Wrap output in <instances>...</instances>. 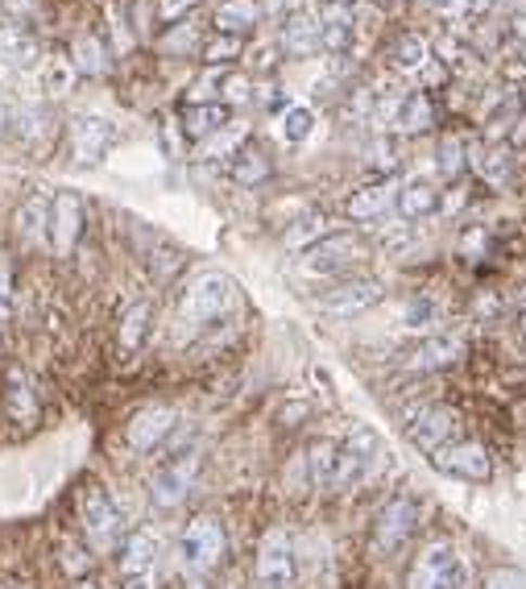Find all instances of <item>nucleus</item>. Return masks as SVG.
<instances>
[{
    "label": "nucleus",
    "instance_id": "1",
    "mask_svg": "<svg viewBox=\"0 0 526 589\" xmlns=\"http://www.w3.org/2000/svg\"><path fill=\"white\" fill-rule=\"evenodd\" d=\"M407 589H469V565L457 552V543H427L407 573Z\"/></svg>",
    "mask_w": 526,
    "mask_h": 589
},
{
    "label": "nucleus",
    "instance_id": "2",
    "mask_svg": "<svg viewBox=\"0 0 526 589\" xmlns=\"http://www.w3.org/2000/svg\"><path fill=\"white\" fill-rule=\"evenodd\" d=\"M224 552H229V536H224L220 518L211 515L191 518L183 527V536H179V561L195 577H207L211 568L224 561Z\"/></svg>",
    "mask_w": 526,
    "mask_h": 589
},
{
    "label": "nucleus",
    "instance_id": "3",
    "mask_svg": "<svg viewBox=\"0 0 526 589\" xmlns=\"http://www.w3.org/2000/svg\"><path fill=\"white\" fill-rule=\"evenodd\" d=\"M232 299H236V283H232L224 270H200L187 283L179 311H183V320H191V324H211V320H220L229 311Z\"/></svg>",
    "mask_w": 526,
    "mask_h": 589
},
{
    "label": "nucleus",
    "instance_id": "4",
    "mask_svg": "<svg viewBox=\"0 0 526 589\" xmlns=\"http://www.w3.org/2000/svg\"><path fill=\"white\" fill-rule=\"evenodd\" d=\"M79 511H84L88 543H92L95 552H113L116 543H120V536H125V515H120V507H116L95 482H88L84 495H79Z\"/></svg>",
    "mask_w": 526,
    "mask_h": 589
},
{
    "label": "nucleus",
    "instance_id": "5",
    "mask_svg": "<svg viewBox=\"0 0 526 589\" xmlns=\"http://www.w3.org/2000/svg\"><path fill=\"white\" fill-rule=\"evenodd\" d=\"M200 465H204V452H200V448H183V452H175V457L154 473V482H150V498H154V507H162V511L179 507V502L191 495V486H195V477H200Z\"/></svg>",
    "mask_w": 526,
    "mask_h": 589
},
{
    "label": "nucleus",
    "instance_id": "6",
    "mask_svg": "<svg viewBox=\"0 0 526 589\" xmlns=\"http://www.w3.org/2000/svg\"><path fill=\"white\" fill-rule=\"evenodd\" d=\"M414 527H419V502L407 495H394L386 507L377 511V518H373L369 543H373L377 556H389V552H398L402 543L411 540Z\"/></svg>",
    "mask_w": 526,
    "mask_h": 589
},
{
    "label": "nucleus",
    "instance_id": "7",
    "mask_svg": "<svg viewBox=\"0 0 526 589\" xmlns=\"http://www.w3.org/2000/svg\"><path fill=\"white\" fill-rule=\"evenodd\" d=\"M432 465L448 477H460V482H489L493 477V461H489V448L477 445V440H448L432 452Z\"/></svg>",
    "mask_w": 526,
    "mask_h": 589
},
{
    "label": "nucleus",
    "instance_id": "8",
    "mask_svg": "<svg viewBox=\"0 0 526 589\" xmlns=\"http://www.w3.org/2000/svg\"><path fill=\"white\" fill-rule=\"evenodd\" d=\"M373 457H377V436H373V427H352L341 445H336L332 486H336V490H352V486L369 473Z\"/></svg>",
    "mask_w": 526,
    "mask_h": 589
},
{
    "label": "nucleus",
    "instance_id": "9",
    "mask_svg": "<svg viewBox=\"0 0 526 589\" xmlns=\"http://www.w3.org/2000/svg\"><path fill=\"white\" fill-rule=\"evenodd\" d=\"M253 573L257 581L270 589H282L295 581V543L286 532H266L261 543H257V561H253Z\"/></svg>",
    "mask_w": 526,
    "mask_h": 589
},
{
    "label": "nucleus",
    "instance_id": "10",
    "mask_svg": "<svg viewBox=\"0 0 526 589\" xmlns=\"http://www.w3.org/2000/svg\"><path fill=\"white\" fill-rule=\"evenodd\" d=\"M377 299H382V283L377 279H341L336 286H328L316 304H320V311L336 316V320H352V316L369 311Z\"/></svg>",
    "mask_w": 526,
    "mask_h": 589
},
{
    "label": "nucleus",
    "instance_id": "11",
    "mask_svg": "<svg viewBox=\"0 0 526 589\" xmlns=\"http://www.w3.org/2000/svg\"><path fill=\"white\" fill-rule=\"evenodd\" d=\"M79 233H84V200L75 191H59L50 200V229H47L50 249L59 258H67L70 249L79 245Z\"/></svg>",
    "mask_w": 526,
    "mask_h": 589
},
{
    "label": "nucleus",
    "instance_id": "12",
    "mask_svg": "<svg viewBox=\"0 0 526 589\" xmlns=\"http://www.w3.org/2000/svg\"><path fill=\"white\" fill-rule=\"evenodd\" d=\"M361 258H365V245L348 233H328L311 249H303V266L311 274H336V270H348L352 261Z\"/></svg>",
    "mask_w": 526,
    "mask_h": 589
},
{
    "label": "nucleus",
    "instance_id": "13",
    "mask_svg": "<svg viewBox=\"0 0 526 589\" xmlns=\"http://www.w3.org/2000/svg\"><path fill=\"white\" fill-rule=\"evenodd\" d=\"M407 440L432 457L439 445L457 440V411H448V407H419L407 420Z\"/></svg>",
    "mask_w": 526,
    "mask_h": 589
},
{
    "label": "nucleus",
    "instance_id": "14",
    "mask_svg": "<svg viewBox=\"0 0 526 589\" xmlns=\"http://www.w3.org/2000/svg\"><path fill=\"white\" fill-rule=\"evenodd\" d=\"M113 145V125L104 117H75L70 120V154L79 166H95Z\"/></svg>",
    "mask_w": 526,
    "mask_h": 589
},
{
    "label": "nucleus",
    "instance_id": "15",
    "mask_svg": "<svg viewBox=\"0 0 526 589\" xmlns=\"http://www.w3.org/2000/svg\"><path fill=\"white\" fill-rule=\"evenodd\" d=\"M175 424H179V415L170 407H141L138 415L129 420V427H125V440L138 452H154L175 432Z\"/></svg>",
    "mask_w": 526,
    "mask_h": 589
},
{
    "label": "nucleus",
    "instance_id": "16",
    "mask_svg": "<svg viewBox=\"0 0 526 589\" xmlns=\"http://www.w3.org/2000/svg\"><path fill=\"white\" fill-rule=\"evenodd\" d=\"M229 120L232 108L224 100H191L183 108V117H179V129H183V138H191V142H207L220 129H229Z\"/></svg>",
    "mask_w": 526,
    "mask_h": 589
},
{
    "label": "nucleus",
    "instance_id": "17",
    "mask_svg": "<svg viewBox=\"0 0 526 589\" xmlns=\"http://www.w3.org/2000/svg\"><path fill=\"white\" fill-rule=\"evenodd\" d=\"M278 47L282 54H291V59H311V54H320V17H311V13H286L282 25H278Z\"/></svg>",
    "mask_w": 526,
    "mask_h": 589
},
{
    "label": "nucleus",
    "instance_id": "18",
    "mask_svg": "<svg viewBox=\"0 0 526 589\" xmlns=\"http://www.w3.org/2000/svg\"><path fill=\"white\" fill-rule=\"evenodd\" d=\"M394 195H398V179H373L369 188H357L344 200V216L357 220V225H373V220L386 216Z\"/></svg>",
    "mask_w": 526,
    "mask_h": 589
},
{
    "label": "nucleus",
    "instance_id": "19",
    "mask_svg": "<svg viewBox=\"0 0 526 589\" xmlns=\"http://www.w3.org/2000/svg\"><path fill=\"white\" fill-rule=\"evenodd\" d=\"M460 354H464V341L460 336H423L419 345L411 349L407 357V370L411 374H435V370H448V366H457Z\"/></svg>",
    "mask_w": 526,
    "mask_h": 589
},
{
    "label": "nucleus",
    "instance_id": "20",
    "mask_svg": "<svg viewBox=\"0 0 526 589\" xmlns=\"http://www.w3.org/2000/svg\"><path fill=\"white\" fill-rule=\"evenodd\" d=\"M158 536L150 532V527H138V532H129L125 540H120V556H116V565L125 577H141V573H150L154 561H158Z\"/></svg>",
    "mask_w": 526,
    "mask_h": 589
},
{
    "label": "nucleus",
    "instance_id": "21",
    "mask_svg": "<svg viewBox=\"0 0 526 589\" xmlns=\"http://www.w3.org/2000/svg\"><path fill=\"white\" fill-rule=\"evenodd\" d=\"M394 208H398V216H402L407 225L427 220V216L439 213V188H432L427 179H411V183H402V188H398Z\"/></svg>",
    "mask_w": 526,
    "mask_h": 589
},
{
    "label": "nucleus",
    "instance_id": "22",
    "mask_svg": "<svg viewBox=\"0 0 526 589\" xmlns=\"http://www.w3.org/2000/svg\"><path fill=\"white\" fill-rule=\"evenodd\" d=\"M229 175L236 188H261V183H270L274 163H270V154L261 145H241L229 158Z\"/></svg>",
    "mask_w": 526,
    "mask_h": 589
},
{
    "label": "nucleus",
    "instance_id": "23",
    "mask_svg": "<svg viewBox=\"0 0 526 589\" xmlns=\"http://www.w3.org/2000/svg\"><path fill=\"white\" fill-rule=\"evenodd\" d=\"M432 42L423 34H398L394 47H389V63H394V72L402 75H423L432 67Z\"/></svg>",
    "mask_w": 526,
    "mask_h": 589
},
{
    "label": "nucleus",
    "instance_id": "24",
    "mask_svg": "<svg viewBox=\"0 0 526 589\" xmlns=\"http://www.w3.org/2000/svg\"><path fill=\"white\" fill-rule=\"evenodd\" d=\"M4 407H9V415H13L17 424H34V420H38V395H34L29 374H25L22 366H13V370L4 374Z\"/></svg>",
    "mask_w": 526,
    "mask_h": 589
},
{
    "label": "nucleus",
    "instance_id": "25",
    "mask_svg": "<svg viewBox=\"0 0 526 589\" xmlns=\"http://www.w3.org/2000/svg\"><path fill=\"white\" fill-rule=\"evenodd\" d=\"M0 59L9 67H34L38 63V38L22 22H4L0 25Z\"/></svg>",
    "mask_w": 526,
    "mask_h": 589
},
{
    "label": "nucleus",
    "instance_id": "26",
    "mask_svg": "<svg viewBox=\"0 0 526 589\" xmlns=\"http://www.w3.org/2000/svg\"><path fill=\"white\" fill-rule=\"evenodd\" d=\"M394 120H398V129H402V133H427V129H435L432 92L402 95V100H398V108H394Z\"/></svg>",
    "mask_w": 526,
    "mask_h": 589
},
{
    "label": "nucleus",
    "instance_id": "27",
    "mask_svg": "<svg viewBox=\"0 0 526 589\" xmlns=\"http://www.w3.org/2000/svg\"><path fill=\"white\" fill-rule=\"evenodd\" d=\"M261 22V4L257 0H224L220 9H216V34H236V38H245L253 34Z\"/></svg>",
    "mask_w": 526,
    "mask_h": 589
},
{
    "label": "nucleus",
    "instance_id": "28",
    "mask_svg": "<svg viewBox=\"0 0 526 589\" xmlns=\"http://www.w3.org/2000/svg\"><path fill=\"white\" fill-rule=\"evenodd\" d=\"M50 229V200L47 195H29L22 208H17V233H22L25 245H38L47 241Z\"/></svg>",
    "mask_w": 526,
    "mask_h": 589
},
{
    "label": "nucleus",
    "instance_id": "29",
    "mask_svg": "<svg viewBox=\"0 0 526 589\" xmlns=\"http://www.w3.org/2000/svg\"><path fill=\"white\" fill-rule=\"evenodd\" d=\"M150 320H154V307L138 299V304H129L120 311V329H116V341H120V349H141V341H145V332H150Z\"/></svg>",
    "mask_w": 526,
    "mask_h": 589
},
{
    "label": "nucleus",
    "instance_id": "30",
    "mask_svg": "<svg viewBox=\"0 0 526 589\" xmlns=\"http://www.w3.org/2000/svg\"><path fill=\"white\" fill-rule=\"evenodd\" d=\"M473 163H477V175L485 179V188L502 191L505 183H510V150L505 145H485V150H477L473 154Z\"/></svg>",
    "mask_w": 526,
    "mask_h": 589
},
{
    "label": "nucleus",
    "instance_id": "31",
    "mask_svg": "<svg viewBox=\"0 0 526 589\" xmlns=\"http://www.w3.org/2000/svg\"><path fill=\"white\" fill-rule=\"evenodd\" d=\"M435 166H439V175H444L448 183L464 179V170H469V145H464V138L444 133L439 145H435Z\"/></svg>",
    "mask_w": 526,
    "mask_h": 589
},
{
    "label": "nucleus",
    "instance_id": "32",
    "mask_svg": "<svg viewBox=\"0 0 526 589\" xmlns=\"http://www.w3.org/2000/svg\"><path fill=\"white\" fill-rule=\"evenodd\" d=\"M70 67L79 75H104L108 72V50L95 34H84L75 47H70Z\"/></svg>",
    "mask_w": 526,
    "mask_h": 589
},
{
    "label": "nucleus",
    "instance_id": "33",
    "mask_svg": "<svg viewBox=\"0 0 526 589\" xmlns=\"http://www.w3.org/2000/svg\"><path fill=\"white\" fill-rule=\"evenodd\" d=\"M435 59H439L452 75H473L480 67L477 50L464 47L460 38H439V42H435Z\"/></svg>",
    "mask_w": 526,
    "mask_h": 589
},
{
    "label": "nucleus",
    "instance_id": "34",
    "mask_svg": "<svg viewBox=\"0 0 526 589\" xmlns=\"http://www.w3.org/2000/svg\"><path fill=\"white\" fill-rule=\"evenodd\" d=\"M241 50H245V38H236V34H216V38H207L204 47H200V59H204L207 67H232V63L241 59Z\"/></svg>",
    "mask_w": 526,
    "mask_h": 589
},
{
    "label": "nucleus",
    "instance_id": "35",
    "mask_svg": "<svg viewBox=\"0 0 526 589\" xmlns=\"http://www.w3.org/2000/svg\"><path fill=\"white\" fill-rule=\"evenodd\" d=\"M307 470L316 486H332V470H336V445L332 440H316L307 448Z\"/></svg>",
    "mask_w": 526,
    "mask_h": 589
},
{
    "label": "nucleus",
    "instance_id": "36",
    "mask_svg": "<svg viewBox=\"0 0 526 589\" xmlns=\"http://www.w3.org/2000/svg\"><path fill=\"white\" fill-rule=\"evenodd\" d=\"M435 4L448 22H480V17H489V9L498 0H435Z\"/></svg>",
    "mask_w": 526,
    "mask_h": 589
},
{
    "label": "nucleus",
    "instance_id": "37",
    "mask_svg": "<svg viewBox=\"0 0 526 589\" xmlns=\"http://www.w3.org/2000/svg\"><path fill=\"white\" fill-rule=\"evenodd\" d=\"M365 163L377 170V179H394V170H398V163H402V154H398V142H394V138H377V142L369 145Z\"/></svg>",
    "mask_w": 526,
    "mask_h": 589
},
{
    "label": "nucleus",
    "instance_id": "38",
    "mask_svg": "<svg viewBox=\"0 0 526 589\" xmlns=\"http://www.w3.org/2000/svg\"><path fill=\"white\" fill-rule=\"evenodd\" d=\"M311 129H316V113H311L307 104H295V108L282 113V138H286V142H307Z\"/></svg>",
    "mask_w": 526,
    "mask_h": 589
},
{
    "label": "nucleus",
    "instance_id": "39",
    "mask_svg": "<svg viewBox=\"0 0 526 589\" xmlns=\"http://www.w3.org/2000/svg\"><path fill=\"white\" fill-rule=\"evenodd\" d=\"M323 236H328L323 216H303V225H298V229H291V236H286V241H291L295 249H311V245H316V241H323Z\"/></svg>",
    "mask_w": 526,
    "mask_h": 589
},
{
    "label": "nucleus",
    "instance_id": "40",
    "mask_svg": "<svg viewBox=\"0 0 526 589\" xmlns=\"http://www.w3.org/2000/svg\"><path fill=\"white\" fill-rule=\"evenodd\" d=\"M480 589H526V573L514 565H498L485 573V581H480Z\"/></svg>",
    "mask_w": 526,
    "mask_h": 589
},
{
    "label": "nucleus",
    "instance_id": "41",
    "mask_svg": "<svg viewBox=\"0 0 526 589\" xmlns=\"http://www.w3.org/2000/svg\"><path fill=\"white\" fill-rule=\"evenodd\" d=\"M241 145H245V138H241L236 129H220L216 138H207L204 142V158H232Z\"/></svg>",
    "mask_w": 526,
    "mask_h": 589
},
{
    "label": "nucleus",
    "instance_id": "42",
    "mask_svg": "<svg viewBox=\"0 0 526 589\" xmlns=\"http://www.w3.org/2000/svg\"><path fill=\"white\" fill-rule=\"evenodd\" d=\"M195 42H200V38H195V25L179 22V25H170V34L162 38V50H170V54H187ZM200 47H204V42H200Z\"/></svg>",
    "mask_w": 526,
    "mask_h": 589
},
{
    "label": "nucleus",
    "instance_id": "43",
    "mask_svg": "<svg viewBox=\"0 0 526 589\" xmlns=\"http://www.w3.org/2000/svg\"><path fill=\"white\" fill-rule=\"evenodd\" d=\"M9 316H13V266L0 254V329H4Z\"/></svg>",
    "mask_w": 526,
    "mask_h": 589
},
{
    "label": "nucleus",
    "instance_id": "44",
    "mask_svg": "<svg viewBox=\"0 0 526 589\" xmlns=\"http://www.w3.org/2000/svg\"><path fill=\"white\" fill-rule=\"evenodd\" d=\"M70 75H75V67H70V54H54V63L47 67L50 92H67Z\"/></svg>",
    "mask_w": 526,
    "mask_h": 589
},
{
    "label": "nucleus",
    "instance_id": "45",
    "mask_svg": "<svg viewBox=\"0 0 526 589\" xmlns=\"http://www.w3.org/2000/svg\"><path fill=\"white\" fill-rule=\"evenodd\" d=\"M195 4H200V0H158V22H162V25L187 22V13H191Z\"/></svg>",
    "mask_w": 526,
    "mask_h": 589
},
{
    "label": "nucleus",
    "instance_id": "46",
    "mask_svg": "<svg viewBox=\"0 0 526 589\" xmlns=\"http://www.w3.org/2000/svg\"><path fill=\"white\" fill-rule=\"evenodd\" d=\"M63 565H67V573H75V577H88V565H92V561H88V552H84L79 543L67 540L63 543Z\"/></svg>",
    "mask_w": 526,
    "mask_h": 589
},
{
    "label": "nucleus",
    "instance_id": "47",
    "mask_svg": "<svg viewBox=\"0 0 526 589\" xmlns=\"http://www.w3.org/2000/svg\"><path fill=\"white\" fill-rule=\"evenodd\" d=\"M435 316V304H427V299H419V304L407 307V329H427Z\"/></svg>",
    "mask_w": 526,
    "mask_h": 589
},
{
    "label": "nucleus",
    "instance_id": "48",
    "mask_svg": "<svg viewBox=\"0 0 526 589\" xmlns=\"http://www.w3.org/2000/svg\"><path fill=\"white\" fill-rule=\"evenodd\" d=\"M510 145H526V113L518 117V125L510 129Z\"/></svg>",
    "mask_w": 526,
    "mask_h": 589
},
{
    "label": "nucleus",
    "instance_id": "49",
    "mask_svg": "<svg viewBox=\"0 0 526 589\" xmlns=\"http://www.w3.org/2000/svg\"><path fill=\"white\" fill-rule=\"evenodd\" d=\"M125 589H158V586H154V577H150V573H141V577H129Z\"/></svg>",
    "mask_w": 526,
    "mask_h": 589
},
{
    "label": "nucleus",
    "instance_id": "50",
    "mask_svg": "<svg viewBox=\"0 0 526 589\" xmlns=\"http://www.w3.org/2000/svg\"><path fill=\"white\" fill-rule=\"evenodd\" d=\"M9 125H13V120H9V108H4V100H0V138L9 133Z\"/></svg>",
    "mask_w": 526,
    "mask_h": 589
},
{
    "label": "nucleus",
    "instance_id": "51",
    "mask_svg": "<svg viewBox=\"0 0 526 589\" xmlns=\"http://www.w3.org/2000/svg\"><path fill=\"white\" fill-rule=\"evenodd\" d=\"M518 316H526V291H518Z\"/></svg>",
    "mask_w": 526,
    "mask_h": 589
},
{
    "label": "nucleus",
    "instance_id": "52",
    "mask_svg": "<svg viewBox=\"0 0 526 589\" xmlns=\"http://www.w3.org/2000/svg\"><path fill=\"white\" fill-rule=\"evenodd\" d=\"M75 589H100V586H95V581H88V577H79V586H75Z\"/></svg>",
    "mask_w": 526,
    "mask_h": 589
},
{
    "label": "nucleus",
    "instance_id": "53",
    "mask_svg": "<svg viewBox=\"0 0 526 589\" xmlns=\"http://www.w3.org/2000/svg\"><path fill=\"white\" fill-rule=\"evenodd\" d=\"M320 4H352V0H320Z\"/></svg>",
    "mask_w": 526,
    "mask_h": 589
},
{
    "label": "nucleus",
    "instance_id": "54",
    "mask_svg": "<svg viewBox=\"0 0 526 589\" xmlns=\"http://www.w3.org/2000/svg\"><path fill=\"white\" fill-rule=\"evenodd\" d=\"M518 320H523V332H526V316H518Z\"/></svg>",
    "mask_w": 526,
    "mask_h": 589
}]
</instances>
